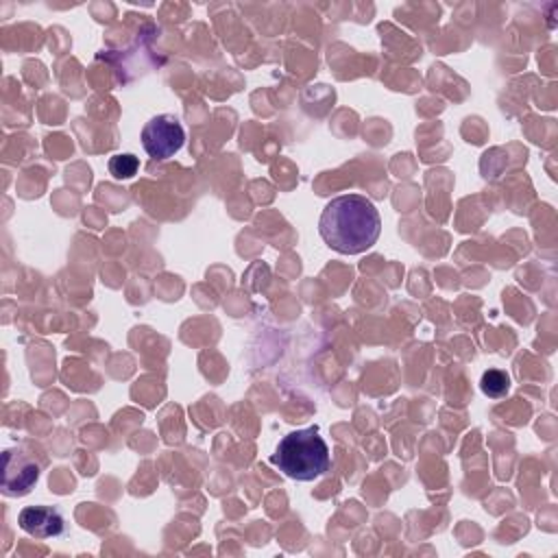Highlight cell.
<instances>
[{
  "label": "cell",
  "mask_w": 558,
  "mask_h": 558,
  "mask_svg": "<svg viewBox=\"0 0 558 558\" xmlns=\"http://www.w3.org/2000/svg\"><path fill=\"white\" fill-rule=\"evenodd\" d=\"M41 464L22 447L4 449L2 453V493L7 497H22L31 493L39 480Z\"/></svg>",
  "instance_id": "obj_4"
},
{
  "label": "cell",
  "mask_w": 558,
  "mask_h": 558,
  "mask_svg": "<svg viewBox=\"0 0 558 558\" xmlns=\"http://www.w3.org/2000/svg\"><path fill=\"white\" fill-rule=\"evenodd\" d=\"M318 233L336 253L357 255L377 242L381 218L371 198L362 194H340L325 205L318 218Z\"/></svg>",
  "instance_id": "obj_1"
},
{
  "label": "cell",
  "mask_w": 558,
  "mask_h": 558,
  "mask_svg": "<svg viewBox=\"0 0 558 558\" xmlns=\"http://www.w3.org/2000/svg\"><path fill=\"white\" fill-rule=\"evenodd\" d=\"M137 168H140V159H137L135 155H131V153L113 155V157L109 159V172H111V177L118 179V181L135 177Z\"/></svg>",
  "instance_id": "obj_7"
},
{
  "label": "cell",
  "mask_w": 558,
  "mask_h": 558,
  "mask_svg": "<svg viewBox=\"0 0 558 558\" xmlns=\"http://www.w3.org/2000/svg\"><path fill=\"white\" fill-rule=\"evenodd\" d=\"M20 527L35 538H52L63 534L65 519L52 506H26L17 514Z\"/></svg>",
  "instance_id": "obj_5"
},
{
  "label": "cell",
  "mask_w": 558,
  "mask_h": 558,
  "mask_svg": "<svg viewBox=\"0 0 558 558\" xmlns=\"http://www.w3.org/2000/svg\"><path fill=\"white\" fill-rule=\"evenodd\" d=\"M270 464L296 482H312L327 473L329 447L318 434V427L296 429L279 440Z\"/></svg>",
  "instance_id": "obj_2"
},
{
  "label": "cell",
  "mask_w": 558,
  "mask_h": 558,
  "mask_svg": "<svg viewBox=\"0 0 558 558\" xmlns=\"http://www.w3.org/2000/svg\"><path fill=\"white\" fill-rule=\"evenodd\" d=\"M480 388H482V392H484L486 397L499 399V397H504V395L508 392V388H510V377H508L504 371L490 368V371H486V373L482 375Z\"/></svg>",
  "instance_id": "obj_6"
},
{
  "label": "cell",
  "mask_w": 558,
  "mask_h": 558,
  "mask_svg": "<svg viewBox=\"0 0 558 558\" xmlns=\"http://www.w3.org/2000/svg\"><path fill=\"white\" fill-rule=\"evenodd\" d=\"M185 142V131L179 118L170 113H161L150 118L142 129V146L148 157L163 161L174 157Z\"/></svg>",
  "instance_id": "obj_3"
}]
</instances>
